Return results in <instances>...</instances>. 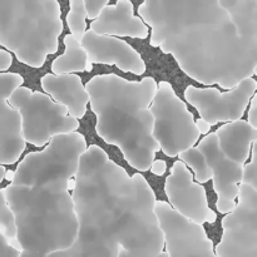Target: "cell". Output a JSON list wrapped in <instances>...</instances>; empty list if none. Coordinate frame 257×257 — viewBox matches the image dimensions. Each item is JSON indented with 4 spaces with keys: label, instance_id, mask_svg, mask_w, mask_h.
<instances>
[{
    "label": "cell",
    "instance_id": "cell-8",
    "mask_svg": "<svg viewBox=\"0 0 257 257\" xmlns=\"http://www.w3.org/2000/svg\"><path fill=\"white\" fill-rule=\"evenodd\" d=\"M235 210L222 220L217 257H257V191L241 183Z\"/></svg>",
    "mask_w": 257,
    "mask_h": 257
},
{
    "label": "cell",
    "instance_id": "cell-28",
    "mask_svg": "<svg viewBox=\"0 0 257 257\" xmlns=\"http://www.w3.org/2000/svg\"><path fill=\"white\" fill-rule=\"evenodd\" d=\"M12 54L8 53L7 50L0 49V73H5L12 65Z\"/></svg>",
    "mask_w": 257,
    "mask_h": 257
},
{
    "label": "cell",
    "instance_id": "cell-25",
    "mask_svg": "<svg viewBox=\"0 0 257 257\" xmlns=\"http://www.w3.org/2000/svg\"><path fill=\"white\" fill-rule=\"evenodd\" d=\"M118 257H168V255L166 251H163V252L161 253H153V252H150V251H142V250H137V251L120 250Z\"/></svg>",
    "mask_w": 257,
    "mask_h": 257
},
{
    "label": "cell",
    "instance_id": "cell-9",
    "mask_svg": "<svg viewBox=\"0 0 257 257\" xmlns=\"http://www.w3.org/2000/svg\"><path fill=\"white\" fill-rule=\"evenodd\" d=\"M256 92L257 82L253 78H248L225 93L216 88L188 85L185 90V99L197 110L201 119L206 120L210 125H215L217 123L241 120Z\"/></svg>",
    "mask_w": 257,
    "mask_h": 257
},
{
    "label": "cell",
    "instance_id": "cell-29",
    "mask_svg": "<svg viewBox=\"0 0 257 257\" xmlns=\"http://www.w3.org/2000/svg\"><path fill=\"white\" fill-rule=\"evenodd\" d=\"M195 124H196V128H197V131L200 132V135H202V133H208L211 131V125L208 124L206 120L203 119H197L195 120Z\"/></svg>",
    "mask_w": 257,
    "mask_h": 257
},
{
    "label": "cell",
    "instance_id": "cell-27",
    "mask_svg": "<svg viewBox=\"0 0 257 257\" xmlns=\"http://www.w3.org/2000/svg\"><path fill=\"white\" fill-rule=\"evenodd\" d=\"M150 170L153 175L160 177V176L165 175L166 170H167V163H166L163 160H155L153 161V163H152V166H151Z\"/></svg>",
    "mask_w": 257,
    "mask_h": 257
},
{
    "label": "cell",
    "instance_id": "cell-19",
    "mask_svg": "<svg viewBox=\"0 0 257 257\" xmlns=\"http://www.w3.org/2000/svg\"><path fill=\"white\" fill-rule=\"evenodd\" d=\"M180 161L195 175V180L201 183L212 180V172L207 165L203 153L197 147H192L178 156Z\"/></svg>",
    "mask_w": 257,
    "mask_h": 257
},
{
    "label": "cell",
    "instance_id": "cell-13",
    "mask_svg": "<svg viewBox=\"0 0 257 257\" xmlns=\"http://www.w3.org/2000/svg\"><path fill=\"white\" fill-rule=\"evenodd\" d=\"M23 83L24 79L18 73H0V166L17 162L27 146L22 136L19 113L8 102Z\"/></svg>",
    "mask_w": 257,
    "mask_h": 257
},
{
    "label": "cell",
    "instance_id": "cell-21",
    "mask_svg": "<svg viewBox=\"0 0 257 257\" xmlns=\"http://www.w3.org/2000/svg\"><path fill=\"white\" fill-rule=\"evenodd\" d=\"M0 232L8 240H14V238H17L15 218L12 210L8 206L7 200H5L4 190H0Z\"/></svg>",
    "mask_w": 257,
    "mask_h": 257
},
{
    "label": "cell",
    "instance_id": "cell-18",
    "mask_svg": "<svg viewBox=\"0 0 257 257\" xmlns=\"http://www.w3.org/2000/svg\"><path fill=\"white\" fill-rule=\"evenodd\" d=\"M64 53L52 62L53 74H77L79 72H90L93 64L88 59L84 48L73 35L64 37Z\"/></svg>",
    "mask_w": 257,
    "mask_h": 257
},
{
    "label": "cell",
    "instance_id": "cell-30",
    "mask_svg": "<svg viewBox=\"0 0 257 257\" xmlns=\"http://www.w3.org/2000/svg\"><path fill=\"white\" fill-rule=\"evenodd\" d=\"M4 180L9 181V182H12L13 180H14V171H10V170H5V175H4Z\"/></svg>",
    "mask_w": 257,
    "mask_h": 257
},
{
    "label": "cell",
    "instance_id": "cell-23",
    "mask_svg": "<svg viewBox=\"0 0 257 257\" xmlns=\"http://www.w3.org/2000/svg\"><path fill=\"white\" fill-rule=\"evenodd\" d=\"M83 2H84L87 19L92 20V22L97 19L100 13H102V10L109 4L108 0H83Z\"/></svg>",
    "mask_w": 257,
    "mask_h": 257
},
{
    "label": "cell",
    "instance_id": "cell-1",
    "mask_svg": "<svg viewBox=\"0 0 257 257\" xmlns=\"http://www.w3.org/2000/svg\"><path fill=\"white\" fill-rule=\"evenodd\" d=\"M137 12L151 47L200 84L231 90L255 74L257 0H146Z\"/></svg>",
    "mask_w": 257,
    "mask_h": 257
},
{
    "label": "cell",
    "instance_id": "cell-6",
    "mask_svg": "<svg viewBox=\"0 0 257 257\" xmlns=\"http://www.w3.org/2000/svg\"><path fill=\"white\" fill-rule=\"evenodd\" d=\"M19 113L22 136L25 143L43 147L55 136L78 132L79 120L70 117L67 108L55 103L49 95L19 87L8 99Z\"/></svg>",
    "mask_w": 257,
    "mask_h": 257
},
{
    "label": "cell",
    "instance_id": "cell-20",
    "mask_svg": "<svg viewBox=\"0 0 257 257\" xmlns=\"http://www.w3.org/2000/svg\"><path fill=\"white\" fill-rule=\"evenodd\" d=\"M67 23L70 30V35H73L78 42H82L83 37L87 32V15H85L83 0H70Z\"/></svg>",
    "mask_w": 257,
    "mask_h": 257
},
{
    "label": "cell",
    "instance_id": "cell-11",
    "mask_svg": "<svg viewBox=\"0 0 257 257\" xmlns=\"http://www.w3.org/2000/svg\"><path fill=\"white\" fill-rule=\"evenodd\" d=\"M168 205L177 213L192 222L213 223L216 213L208 206L207 195L202 186L195 182L192 172L181 161H176L165 182Z\"/></svg>",
    "mask_w": 257,
    "mask_h": 257
},
{
    "label": "cell",
    "instance_id": "cell-14",
    "mask_svg": "<svg viewBox=\"0 0 257 257\" xmlns=\"http://www.w3.org/2000/svg\"><path fill=\"white\" fill-rule=\"evenodd\" d=\"M80 44L92 64L117 65L123 72L135 75H142L146 72L142 55L125 40L95 34L88 29Z\"/></svg>",
    "mask_w": 257,
    "mask_h": 257
},
{
    "label": "cell",
    "instance_id": "cell-4",
    "mask_svg": "<svg viewBox=\"0 0 257 257\" xmlns=\"http://www.w3.org/2000/svg\"><path fill=\"white\" fill-rule=\"evenodd\" d=\"M157 85L152 77L130 80L117 74L95 75L85 85L97 135L119 148L128 165L141 172L150 170L161 151L151 113Z\"/></svg>",
    "mask_w": 257,
    "mask_h": 257
},
{
    "label": "cell",
    "instance_id": "cell-24",
    "mask_svg": "<svg viewBox=\"0 0 257 257\" xmlns=\"http://www.w3.org/2000/svg\"><path fill=\"white\" fill-rule=\"evenodd\" d=\"M19 251L14 250L12 246L9 245L8 238L0 232V257H19Z\"/></svg>",
    "mask_w": 257,
    "mask_h": 257
},
{
    "label": "cell",
    "instance_id": "cell-10",
    "mask_svg": "<svg viewBox=\"0 0 257 257\" xmlns=\"http://www.w3.org/2000/svg\"><path fill=\"white\" fill-rule=\"evenodd\" d=\"M155 213L168 257H217L202 225L181 216L165 201H156Z\"/></svg>",
    "mask_w": 257,
    "mask_h": 257
},
{
    "label": "cell",
    "instance_id": "cell-22",
    "mask_svg": "<svg viewBox=\"0 0 257 257\" xmlns=\"http://www.w3.org/2000/svg\"><path fill=\"white\" fill-rule=\"evenodd\" d=\"M242 183L248 185L253 190L257 191V141L253 143L251 162L246 163L245 167H243Z\"/></svg>",
    "mask_w": 257,
    "mask_h": 257
},
{
    "label": "cell",
    "instance_id": "cell-17",
    "mask_svg": "<svg viewBox=\"0 0 257 257\" xmlns=\"http://www.w3.org/2000/svg\"><path fill=\"white\" fill-rule=\"evenodd\" d=\"M218 146L227 158L240 165H246L251 152V146L257 141V130L246 120L226 123L217 132Z\"/></svg>",
    "mask_w": 257,
    "mask_h": 257
},
{
    "label": "cell",
    "instance_id": "cell-31",
    "mask_svg": "<svg viewBox=\"0 0 257 257\" xmlns=\"http://www.w3.org/2000/svg\"><path fill=\"white\" fill-rule=\"evenodd\" d=\"M4 175H5V168L3 167V166H0V183H2V181L4 180Z\"/></svg>",
    "mask_w": 257,
    "mask_h": 257
},
{
    "label": "cell",
    "instance_id": "cell-15",
    "mask_svg": "<svg viewBox=\"0 0 257 257\" xmlns=\"http://www.w3.org/2000/svg\"><path fill=\"white\" fill-rule=\"evenodd\" d=\"M89 30L107 37L146 39L150 28L140 17L133 14V4L130 0H118L113 4L109 3L102 10L99 17L90 23Z\"/></svg>",
    "mask_w": 257,
    "mask_h": 257
},
{
    "label": "cell",
    "instance_id": "cell-16",
    "mask_svg": "<svg viewBox=\"0 0 257 257\" xmlns=\"http://www.w3.org/2000/svg\"><path fill=\"white\" fill-rule=\"evenodd\" d=\"M40 85L45 94L55 103L67 108L70 117L82 119L87 113L89 94L82 78L78 74H59L48 73L40 79Z\"/></svg>",
    "mask_w": 257,
    "mask_h": 257
},
{
    "label": "cell",
    "instance_id": "cell-12",
    "mask_svg": "<svg viewBox=\"0 0 257 257\" xmlns=\"http://www.w3.org/2000/svg\"><path fill=\"white\" fill-rule=\"evenodd\" d=\"M196 147L203 153L212 172L213 191L217 195V211L228 215L236 207V200L243 180L245 166L226 157L218 146L216 133H208Z\"/></svg>",
    "mask_w": 257,
    "mask_h": 257
},
{
    "label": "cell",
    "instance_id": "cell-3",
    "mask_svg": "<svg viewBox=\"0 0 257 257\" xmlns=\"http://www.w3.org/2000/svg\"><path fill=\"white\" fill-rule=\"evenodd\" d=\"M87 148L79 132L55 136L42 151L28 153L3 188L15 218L19 257H48L75 242L78 220L69 182Z\"/></svg>",
    "mask_w": 257,
    "mask_h": 257
},
{
    "label": "cell",
    "instance_id": "cell-2",
    "mask_svg": "<svg viewBox=\"0 0 257 257\" xmlns=\"http://www.w3.org/2000/svg\"><path fill=\"white\" fill-rule=\"evenodd\" d=\"M72 192L78 235L63 252L48 257H118L120 250L165 251L155 213L156 195L141 173L128 175L98 145L79 160Z\"/></svg>",
    "mask_w": 257,
    "mask_h": 257
},
{
    "label": "cell",
    "instance_id": "cell-5",
    "mask_svg": "<svg viewBox=\"0 0 257 257\" xmlns=\"http://www.w3.org/2000/svg\"><path fill=\"white\" fill-rule=\"evenodd\" d=\"M62 32L57 0H0V45L23 64L42 67L59 48Z\"/></svg>",
    "mask_w": 257,
    "mask_h": 257
},
{
    "label": "cell",
    "instance_id": "cell-7",
    "mask_svg": "<svg viewBox=\"0 0 257 257\" xmlns=\"http://www.w3.org/2000/svg\"><path fill=\"white\" fill-rule=\"evenodd\" d=\"M153 117L152 136L160 150L168 157H177L196 147L200 132L187 105L176 94L171 83L162 80L151 104Z\"/></svg>",
    "mask_w": 257,
    "mask_h": 257
},
{
    "label": "cell",
    "instance_id": "cell-26",
    "mask_svg": "<svg viewBox=\"0 0 257 257\" xmlns=\"http://www.w3.org/2000/svg\"><path fill=\"white\" fill-rule=\"evenodd\" d=\"M251 107L248 110V118L246 122L251 125L252 128L257 130V93H255L252 98H251Z\"/></svg>",
    "mask_w": 257,
    "mask_h": 257
}]
</instances>
